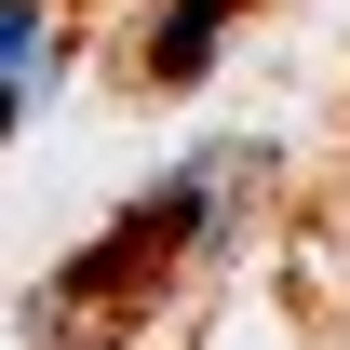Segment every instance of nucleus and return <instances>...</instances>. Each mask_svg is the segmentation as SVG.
<instances>
[{
	"instance_id": "f03ea898",
	"label": "nucleus",
	"mask_w": 350,
	"mask_h": 350,
	"mask_svg": "<svg viewBox=\"0 0 350 350\" xmlns=\"http://www.w3.org/2000/svg\"><path fill=\"white\" fill-rule=\"evenodd\" d=\"M243 14H256V0H162V14H148V81H202V68H216V41L229 27H243Z\"/></svg>"
},
{
	"instance_id": "f257e3e1",
	"label": "nucleus",
	"mask_w": 350,
	"mask_h": 350,
	"mask_svg": "<svg viewBox=\"0 0 350 350\" xmlns=\"http://www.w3.org/2000/svg\"><path fill=\"white\" fill-rule=\"evenodd\" d=\"M256 189H269V148H256V135H229V148H202V162H175L122 229H94L81 256L27 297V310H41L27 337H41V350H108V337H135V323L162 310L175 269L216 256L229 229H243V202H256Z\"/></svg>"
},
{
	"instance_id": "7ed1b4c3",
	"label": "nucleus",
	"mask_w": 350,
	"mask_h": 350,
	"mask_svg": "<svg viewBox=\"0 0 350 350\" xmlns=\"http://www.w3.org/2000/svg\"><path fill=\"white\" fill-rule=\"evenodd\" d=\"M41 14L54 0H0V94H41Z\"/></svg>"
}]
</instances>
